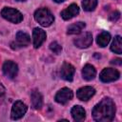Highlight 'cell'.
<instances>
[{"label": "cell", "mask_w": 122, "mask_h": 122, "mask_svg": "<svg viewBox=\"0 0 122 122\" xmlns=\"http://www.w3.org/2000/svg\"><path fill=\"white\" fill-rule=\"evenodd\" d=\"M92 114L95 121L98 122L112 121L115 114V105L111 98L105 97L98 104L94 106Z\"/></svg>", "instance_id": "cell-1"}, {"label": "cell", "mask_w": 122, "mask_h": 122, "mask_svg": "<svg viewBox=\"0 0 122 122\" xmlns=\"http://www.w3.org/2000/svg\"><path fill=\"white\" fill-rule=\"evenodd\" d=\"M34 19L43 27H49L54 21L52 13L46 8L38 9L34 12Z\"/></svg>", "instance_id": "cell-2"}, {"label": "cell", "mask_w": 122, "mask_h": 122, "mask_svg": "<svg viewBox=\"0 0 122 122\" xmlns=\"http://www.w3.org/2000/svg\"><path fill=\"white\" fill-rule=\"evenodd\" d=\"M1 15L8 21L14 24H18L23 20L22 13L19 10L12 8H4L1 11Z\"/></svg>", "instance_id": "cell-3"}, {"label": "cell", "mask_w": 122, "mask_h": 122, "mask_svg": "<svg viewBox=\"0 0 122 122\" xmlns=\"http://www.w3.org/2000/svg\"><path fill=\"white\" fill-rule=\"evenodd\" d=\"M27 110H28V107L25 103H23L22 101H16L11 108V112H10L11 119L13 120L20 119L25 115V113L27 112Z\"/></svg>", "instance_id": "cell-4"}, {"label": "cell", "mask_w": 122, "mask_h": 122, "mask_svg": "<svg viewBox=\"0 0 122 122\" xmlns=\"http://www.w3.org/2000/svg\"><path fill=\"white\" fill-rule=\"evenodd\" d=\"M30 42V37L28 33H26L24 31H18L16 33L15 41L11 43V48L13 50H17L19 48L27 47V46H29Z\"/></svg>", "instance_id": "cell-5"}, {"label": "cell", "mask_w": 122, "mask_h": 122, "mask_svg": "<svg viewBox=\"0 0 122 122\" xmlns=\"http://www.w3.org/2000/svg\"><path fill=\"white\" fill-rule=\"evenodd\" d=\"M120 73L117 70L112 69V68H106L104 69L99 75V78L102 82H112V81H115L119 78Z\"/></svg>", "instance_id": "cell-6"}, {"label": "cell", "mask_w": 122, "mask_h": 122, "mask_svg": "<svg viewBox=\"0 0 122 122\" xmlns=\"http://www.w3.org/2000/svg\"><path fill=\"white\" fill-rule=\"evenodd\" d=\"M73 43L77 48L86 49V48H88V47H90L92 45V35L89 31L84 32V33L80 34L79 36H77L74 39Z\"/></svg>", "instance_id": "cell-7"}, {"label": "cell", "mask_w": 122, "mask_h": 122, "mask_svg": "<svg viewBox=\"0 0 122 122\" xmlns=\"http://www.w3.org/2000/svg\"><path fill=\"white\" fill-rule=\"evenodd\" d=\"M2 70H3V73L5 74V76L12 79L17 75L18 66L13 61H6L3 65Z\"/></svg>", "instance_id": "cell-8"}, {"label": "cell", "mask_w": 122, "mask_h": 122, "mask_svg": "<svg viewBox=\"0 0 122 122\" xmlns=\"http://www.w3.org/2000/svg\"><path fill=\"white\" fill-rule=\"evenodd\" d=\"M73 96L72 91L69 88H63L57 92L55 94V101L59 104H66L69 102Z\"/></svg>", "instance_id": "cell-9"}, {"label": "cell", "mask_w": 122, "mask_h": 122, "mask_svg": "<svg viewBox=\"0 0 122 122\" xmlns=\"http://www.w3.org/2000/svg\"><path fill=\"white\" fill-rule=\"evenodd\" d=\"M74 67L70 64V63H63L62 67H61V70H60V74H61V77L66 80V81H72L73 79V75H74Z\"/></svg>", "instance_id": "cell-10"}, {"label": "cell", "mask_w": 122, "mask_h": 122, "mask_svg": "<svg viewBox=\"0 0 122 122\" xmlns=\"http://www.w3.org/2000/svg\"><path fill=\"white\" fill-rule=\"evenodd\" d=\"M46 32L45 30H43L42 29L39 28H35L32 30V40H33V46L35 49L39 48L44 41L46 40Z\"/></svg>", "instance_id": "cell-11"}, {"label": "cell", "mask_w": 122, "mask_h": 122, "mask_svg": "<svg viewBox=\"0 0 122 122\" xmlns=\"http://www.w3.org/2000/svg\"><path fill=\"white\" fill-rule=\"evenodd\" d=\"M95 93V90L90 86H86V87H82L80 88L77 92H76V96L78 99L82 100V101H88L89 99H91Z\"/></svg>", "instance_id": "cell-12"}, {"label": "cell", "mask_w": 122, "mask_h": 122, "mask_svg": "<svg viewBox=\"0 0 122 122\" xmlns=\"http://www.w3.org/2000/svg\"><path fill=\"white\" fill-rule=\"evenodd\" d=\"M79 13V8L76 4H71L68 8H66L64 10L61 12V16L64 20H69L71 19L72 17L76 16Z\"/></svg>", "instance_id": "cell-13"}, {"label": "cell", "mask_w": 122, "mask_h": 122, "mask_svg": "<svg viewBox=\"0 0 122 122\" xmlns=\"http://www.w3.org/2000/svg\"><path fill=\"white\" fill-rule=\"evenodd\" d=\"M71 114L73 118V120L77 121V122H80V121H83L86 117V112L85 110L81 107V106H73L71 111Z\"/></svg>", "instance_id": "cell-14"}, {"label": "cell", "mask_w": 122, "mask_h": 122, "mask_svg": "<svg viewBox=\"0 0 122 122\" xmlns=\"http://www.w3.org/2000/svg\"><path fill=\"white\" fill-rule=\"evenodd\" d=\"M95 74H96V71L94 69V67L92 65H90V64H87L83 67L82 69V76L85 80H92L94 77H95Z\"/></svg>", "instance_id": "cell-15"}, {"label": "cell", "mask_w": 122, "mask_h": 122, "mask_svg": "<svg viewBox=\"0 0 122 122\" xmlns=\"http://www.w3.org/2000/svg\"><path fill=\"white\" fill-rule=\"evenodd\" d=\"M30 98H31L32 107L36 110L41 109V107L43 105V97H42L41 93L38 91H32L31 94H30Z\"/></svg>", "instance_id": "cell-16"}, {"label": "cell", "mask_w": 122, "mask_h": 122, "mask_svg": "<svg viewBox=\"0 0 122 122\" xmlns=\"http://www.w3.org/2000/svg\"><path fill=\"white\" fill-rule=\"evenodd\" d=\"M86 24L84 22H76L74 24H71V26H69L67 33L68 34H77L79 32H81V30L85 28Z\"/></svg>", "instance_id": "cell-17"}, {"label": "cell", "mask_w": 122, "mask_h": 122, "mask_svg": "<svg viewBox=\"0 0 122 122\" xmlns=\"http://www.w3.org/2000/svg\"><path fill=\"white\" fill-rule=\"evenodd\" d=\"M110 41H111V34L107 31H102L100 34H98L96 39L97 44L99 45V47H102V48L106 47Z\"/></svg>", "instance_id": "cell-18"}, {"label": "cell", "mask_w": 122, "mask_h": 122, "mask_svg": "<svg viewBox=\"0 0 122 122\" xmlns=\"http://www.w3.org/2000/svg\"><path fill=\"white\" fill-rule=\"evenodd\" d=\"M111 50L117 54H120L122 52V41H121V36L120 35H116L112 43L111 46Z\"/></svg>", "instance_id": "cell-19"}, {"label": "cell", "mask_w": 122, "mask_h": 122, "mask_svg": "<svg viewBox=\"0 0 122 122\" xmlns=\"http://www.w3.org/2000/svg\"><path fill=\"white\" fill-rule=\"evenodd\" d=\"M97 6V0H83L82 7L86 11H92Z\"/></svg>", "instance_id": "cell-20"}, {"label": "cell", "mask_w": 122, "mask_h": 122, "mask_svg": "<svg viewBox=\"0 0 122 122\" xmlns=\"http://www.w3.org/2000/svg\"><path fill=\"white\" fill-rule=\"evenodd\" d=\"M50 49H51V51H53L54 53H56V54H59V53H61V51H62V47H61V45L60 44H58L57 42H51V44H50Z\"/></svg>", "instance_id": "cell-21"}, {"label": "cell", "mask_w": 122, "mask_h": 122, "mask_svg": "<svg viewBox=\"0 0 122 122\" xmlns=\"http://www.w3.org/2000/svg\"><path fill=\"white\" fill-rule=\"evenodd\" d=\"M119 17H120V12L117 11V10L112 12V13L110 14V16H109V18H110L111 21H116V20L119 19Z\"/></svg>", "instance_id": "cell-22"}, {"label": "cell", "mask_w": 122, "mask_h": 122, "mask_svg": "<svg viewBox=\"0 0 122 122\" xmlns=\"http://www.w3.org/2000/svg\"><path fill=\"white\" fill-rule=\"evenodd\" d=\"M4 94H5V88H4V86L0 83V98H1Z\"/></svg>", "instance_id": "cell-23"}, {"label": "cell", "mask_w": 122, "mask_h": 122, "mask_svg": "<svg viewBox=\"0 0 122 122\" xmlns=\"http://www.w3.org/2000/svg\"><path fill=\"white\" fill-rule=\"evenodd\" d=\"M112 64H117V65H121V59H115V60H112Z\"/></svg>", "instance_id": "cell-24"}, {"label": "cell", "mask_w": 122, "mask_h": 122, "mask_svg": "<svg viewBox=\"0 0 122 122\" xmlns=\"http://www.w3.org/2000/svg\"><path fill=\"white\" fill-rule=\"evenodd\" d=\"M54 2H56V3H61V2H63L64 0H53Z\"/></svg>", "instance_id": "cell-25"}, {"label": "cell", "mask_w": 122, "mask_h": 122, "mask_svg": "<svg viewBox=\"0 0 122 122\" xmlns=\"http://www.w3.org/2000/svg\"><path fill=\"white\" fill-rule=\"evenodd\" d=\"M17 1H26V0H17Z\"/></svg>", "instance_id": "cell-26"}]
</instances>
